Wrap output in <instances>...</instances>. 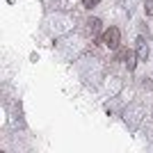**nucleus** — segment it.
<instances>
[{
	"mask_svg": "<svg viewBox=\"0 0 153 153\" xmlns=\"http://www.w3.org/2000/svg\"><path fill=\"white\" fill-rule=\"evenodd\" d=\"M103 41H105V46H108V48L117 51V48H119V41H121V32H119V27L110 25L108 30L103 32Z\"/></svg>",
	"mask_w": 153,
	"mask_h": 153,
	"instance_id": "f257e3e1",
	"label": "nucleus"
},
{
	"mask_svg": "<svg viewBox=\"0 0 153 153\" xmlns=\"http://www.w3.org/2000/svg\"><path fill=\"white\" fill-rule=\"evenodd\" d=\"M137 57H140V62H146V57H149V48H146V41H144V39L137 41Z\"/></svg>",
	"mask_w": 153,
	"mask_h": 153,
	"instance_id": "f03ea898",
	"label": "nucleus"
},
{
	"mask_svg": "<svg viewBox=\"0 0 153 153\" xmlns=\"http://www.w3.org/2000/svg\"><path fill=\"white\" fill-rule=\"evenodd\" d=\"M137 59H140V57H135L133 53L128 51V55H126V59H123V62H126V66H128V71H133V69H135V66H137Z\"/></svg>",
	"mask_w": 153,
	"mask_h": 153,
	"instance_id": "7ed1b4c3",
	"label": "nucleus"
},
{
	"mask_svg": "<svg viewBox=\"0 0 153 153\" xmlns=\"http://www.w3.org/2000/svg\"><path fill=\"white\" fill-rule=\"evenodd\" d=\"M89 30L94 32V34H98V30H101V21H98V19H89Z\"/></svg>",
	"mask_w": 153,
	"mask_h": 153,
	"instance_id": "20e7f679",
	"label": "nucleus"
},
{
	"mask_svg": "<svg viewBox=\"0 0 153 153\" xmlns=\"http://www.w3.org/2000/svg\"><path fill=\"white\" fill-rule=\"evenodd\" d=\"M98 2H101V0H82V5L87 7V9H91V7H96V5H98Z\"/></svg>",
	"mask_w": 153,
	"mask_h": 153,
	"instance_id": "39448f33",
	"label": "nucleus"
},
{
	"mask_svg": "<svg viewBox=\"0 0 153 153\" xmlns=\"http://www.w3.org/2000/svg\"><path fill=\"white\" fill-rule=\"evenodd\" d=\"M144 9H146L149 16H153V0H146V7H144Z\"/></svg>",
	"mask_w": 153,
	"mask_h": 153,
	"instance_id": "423d86ee",
	"label": "nucleus"
}]
</instances>
